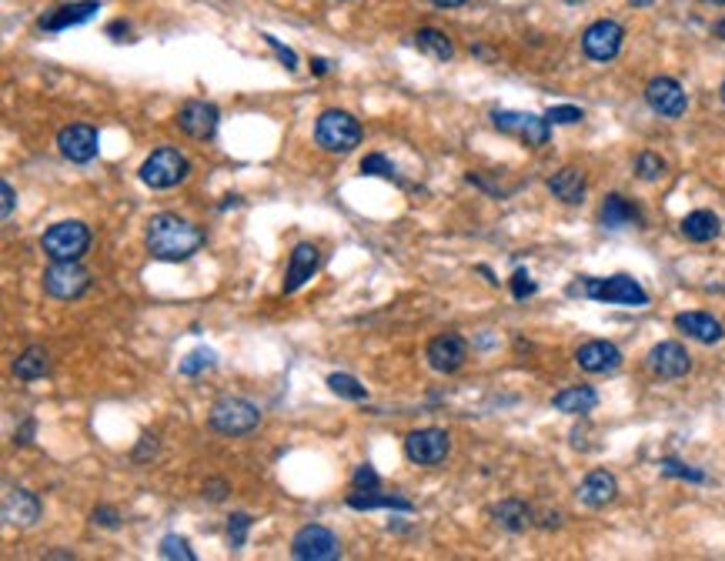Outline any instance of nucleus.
Returning a JSON list of instances; mask_svg holds the SVG:
<instances>
[{"label": "nucleus", "mask_w": 725, "mask_h": 561, "mask_svg": "<svg viewBox=\"0 0 725 561\" xmlns=\"http://www.w3.org/2000/svg\"><path fill=\"white\" fill-rule=\"evenodd\" d=\"M144 244H148V254L158 261L168 264H181L194 258L204 248V231L194 221L181 218V214H154L148 221V231H144Z\"/></svg>", "instance_id": "f257e3e1"}, {"label": "nucleus", "mask_w": 725, "mask_h": 561, "mask_svg": "<svg viewBox=\"0 0 725 561\" xmlns=\"http://www.w3.org/2000/svg\"><path fill=\"white\" fill-rule=\"evenodd\" d=\"M568 294L589 301H605V304H629V308H642L649 304V291L629 274H612V278H575Z\"/></svg>", "instance_id": "f03ea898"}, {"label": "nucleus", "mask_w": 725, "mask_h": 561, "mask_svg": "<svg viewBox=\"0 0 725 561\" xmlns=\"http://www.w3.org/2000/svg\"><path fill=\"white\" fill-rule=\"evenodd\" d=\"M361 121L355 114L348 111H338V107H331V111H321L318 121H315V144L321 151L328 154H351L355 147L361 144Z\"/></svg>", "instance_id": "7ed1b4c3"}, {"label": "nucleus", "mask_w": 725, "mask_h": 561, "mask_svg": "<svg viewBox=\"0 0 725 561\" xmlns=\"http://www.w3.org/2000/svg\"><path fill=\"white\" fill-rule=\"evenodd\" d=\"M208 425L218 431L224 438H241V435H251L254 428L261 425V408L254 405L248 398H234V395H224L211 405L208 411Z\"/></svg>", "instance_id": "20e7f679"}, {"label": "nucleus", "mask_w": 725, "mask_h": 561, "mask_svg": "<svg viewBox=\"0 0 725 561\" xmlns=\"http://www.w3.org/2000/svg\"><path fill=\"white\" fill-rule=\"evenodd\" d=\"M41 248L51 261H81L91 248V228L84 221H57L44 231Z\"/></svg>", "instance_id": "39448f33"}, {"label": "nucleus", "mask_w": 725, "mask_h": 561, "mask_svg": "<svg viewBox=\"0 0 725 561\" xmlns=\"http://www.w3.org/2000/svg\"><path fill=\"white\" fill-rule=\"evenodd\" d=\"M137 174H141V181L154 187V191H168V187H178L181 181H188L191 164L178 147H158V151H151V157L141 164Z\"/></svg>", "instance_id": "423d86ee"}, {"label": "nucleus", "mask_w": 725, "mask_h": 561, "mask_svg": "<svg viewBox=\"0 0 725 561\" xmlns=\"http://www.w3.org/2000/svg\"><path fill=\"white\" fill-rule=\"evenodd\" d=\"M44 291L57 301H74L91 288V274L81 261H51V268L44 271Z\"/></svg>", "instance_id": "0eeeda50"}, {"label": "nucleus", "mask_w": 725, "mask_h": 561, "mask_svg": "<svg viewBox=\"0 0 725 561\" xmlns=\"http://www.w3.org/2000/svg\"><path fill=\"white\" fill-rule=\"evenodd\" d=\"M492 124H495L502 134L518 137V141L528 144V147H545L548 141H552V124H548V117H538V114H525V111H495V114H492Z\"/></svg>", "instance_id": "6e6552de"}, {"label": "nucleus", "mask_w": 725, "mask_h": 561, "mask_svg": "<svg viewBox=\"0 0 725 561\" xmlns=\"http://www.w3.org/2000/svg\"><path fill=\"white\" fill-rule=\"evenodd\" d=\"M291 558L298 561H338L341 558V541L331 528L325 525H305L291 538Z\"/></svg>", "instance_id": "1a4fd4ad"}, {"label": "nucleus", "mask_w": 725, "mask_h": 561, "mask_svg": "<svg viewBox=\"0 0 725 561\" xmlns=\"http://www.w3.org/2000/svg\"><path fill=\"white\" fill-rule=\"evenodd\" d=\"M448 451H452V438L442 428H418L405 438V455L411 465L435 468L448 458Z\"/></svg>", "instance_id": "9d476101"}, {"label": "nucleus", "mask_w": 725, "mask_h": 561, "mask_svg": "<svg viewBox=\"0 0 725 561\" xmlns=\"http://www.w3.org/2000/svg\"><path fill=\"white\" fill-rule=\"evenodd\" d=\"M622 44H625V31H622V24L619 21H595L585 27V34H582V51L589 61H615L622 51Z\"/></svg>", "instance_id": "9b49d317"}, {"label": "nucleus", "mask_w": 725, "mask_h": 561, "mask_svg": "<svg viewBox=\"0 0 725 561\" xmlns=\"http://www.w3.org/2000/svg\"><path fill=\"white\" fill-rule=\"evenodd\" d=\"M425 358H428V364H431V371H438V374H455V371L468 361V341L462 338V334H455V331L438 334V338H431V341H428Z\"/></svg>", "instance_id": "f8f14e48"}, {"label": "nucleus", "mask_w": 725, "mask_h": 561, "mask_svg": "<svg viewBox=\"0 0 725 561\" xmlns=\"http://www.w3.org/2000/svg\"><path fill=\"white\" fill-rule=\"evenodd\" d=\"M645 104L652 107L659 117H675L685 114V107H689V97H685L682 84L675 81V77H652L649 87H645Z\"/></svg>", "instance_id": "ddd939ff"}, {"label": "nucleus", "mask_w": 725, "mask_h": 561, "mask_svg": "<svg viewBox=\"0 0 725 561\" xmlns=\"http://www.w3.org/2000/svg\"><path fill=\"white\" fill-rule=\"evenodd\" d=\"M57 147L71 164H91L101 151V134L91 124H71L57 134Z\"/></svg>", "instance_id": "4468645a"}, {"label": "nucleus", "mask_w": 725, "mask_h": 561, "mask_svg": "<svg viewBox=\"0 0 725 561\" xmlns=\"http://www.w3.org/2000/svg\"><path fill=\"white\" fill-rule=\"evenodd\" d=\"M221 124V111L211 101H188L178 111V127L194 141H211L218 134Z\"/></svg>", "instance_id": "2eb2a0df"}, {"label": "nucleus", "mask_w": 725, "mask_h": 561, "mask_svg": "<svg viewBox=\"0 0 725 561\" xmlns=\"http://www.w3.org/2000/svg\"><path fill=\"white\" fill-rule=\"evenodd\" d=\"M318 268H321V254H318L315 244H311V241L295 244V251H291V258H288V271H284L281 291H284V294L301 291V288H305V284L318 274Z\"/></svg>", "instance_id": "dca6fc26"}, {"label": "nucleus", "mask_w": 725, "mask_h": 561, "mask_svg": "<svg viewBox=\"0 0 725 561\" xmlns=\"http://www.w3.org/2000/svg\"><path fill=\"white\" fill-rule=\"evenodd\" d=\"M649 368H652L655 378L675 381V378H685V374L692 371V358L679 341H659L649 351Z\"/></svg>", "instance_id": "f3484780"}, {"label": "nucleus", "mask_w": 725, "mask_h": 561, "mask_svg": "<svg viewBox=\"0 0 725 561\" xmlns=\"http://www.w3.org/2000/svg\"><path fill=\"white\" fill-rule=\"evenodd\" d=\"M0 515H4V521L11 528H31L41 521V498L27 488H7Z\"/></svg>", "instance_id": "a211bd4d"}, {"label": "nucleus", "mask_w": 725, "mask_h": 561, "mask_svg": "<svg viewBox=\"0 0 725 561\" xmlns=\"http://www.w3.org/2000/svg\"><path fill=\"white\" fill-rule=\"evenodd\" d=\"M97 11H101V0H74V4H64V7L47 11L37 24H41V31H47V34H61V31H67V27L87 24Z\"/></svg>", "instance_id": "6ab92c4d"}, {"label": "nucleus", "mask_w": 725, "mask_h": 561, "mask_svg": "<svg viewBox=\"0 0 725 561\" xmlns=\"http://www.w3.org/2000/svg\"><path fill=\"white\" fill-rule=\"evenodd\" d=\"M575 361H578V368L589 374H612L622 368V351L615 348L612 341H585L582 348L575 351Z\"/></svg>", "instance_id": "aec40b11"}, {"label": "nucleus", "mask_w": 725, "mask_h": 561, "mask_svg": "<svg viewBox=\"0 0 725 561\" xmlns=\"http://www.w3.org/2000/svg\"><path fill=\"white\" fill-rule=\"evenodd\" d=\"M615 495H619V481H615L612 471H589L585 475V481L578 485V501H582L585 508H605L609 501H615Z\"/></svg>", "instance_id": "412c9836"}, {"label": "nucleus", "mask_w": 725, "mask_h": 561, "mask_svg": "<svg viewBox=\"0 0 725 561\" xmlns=\"http://www.w3.org/2000/svg\"><path fill=\"white\" fill-rule=\"evenodd\" d=\"M675 328L682 334H689V338L702 341V344H719L725 338V328L719 324V318H712V314L705 311H682L675 314Z\"/></svg>", "instance_id": "4be33fe9"}, {"label": "nucleus", "mask_w": 725, "mask_h": 561, "mask_svg": "<svg viewBox=\"0 0 725 561\" xmlns=\"http://www.w3.org/2000/svg\"><path fill=\"white\" fill-rule=\"evenodd\" d=\"M599 221H602V228H609V231L635 228V224H642V211L635 208L629 198H622V194H609L599 211Z\"/></svg>", "instance_id": "5701e85b"}, {"label": "nucleus", "mask_w": 725, "mask_h": 561, "mask_svg": "<svg viewBox=\"0 0 725 561\" xmlns=\"http://www.w3.org/2000/svg\"><path fill=\"white\" fill-rule=\"evenodd\" d=\"M548 191L565 204H582L585 191H589V181H585V174L578 167H562V171L548 177Z\"/></svg>", "instance_id": "b1692460"}, {"label": "nucleus", "mask_w": 725, "mask_h": 561, "mask_svg": "<svg viewBox=\"0 0 725 561\" xmlns=\"http://www.w3.org/2000/svg\"><path fill=\"white\" fill-rule=\"evenodd\" d=\"M595 405H599V395H595V388L585 385L565 388L552 398V408L562 411V415H589V411H595Z\"/></svg>", "instance_id": "393cba45"}, {"label": "nucleus", "mask_w": 725, "mask_h": 561, "mask_svg": "<svg viewBox=\"0 0 725 561\" xmlns=\"http://www.w3.org/2000/svg\"><path fill=\"white\" fill-rule=\"evenodd\" d=\"M492 518H495L498 528H505V531H512V535H518V531H525L528 525H532V508H528L525 501H518V498H505L502 505L492 508Z\"/></svg>", "instance_id": "a878e982"}, {"label": "nucleus", "mask_w": 725, "mask_h": 561, "mask_svg": "<svg viewBox=\"0 0 725 561\" xmlns=\"http://www.w3.org/2000/svg\"><path fill=\"white\" fill-rule=\"evenodd\" d=\"M719 231H722V221H719V214H712V211H692L682 218V234L695 244L715 241Z\"/></svg>", "instance_id": "bb28decb"}, {"label": "nucleus", "mask_w": 725, "mask_h": 561, "mask_svg": "<svg viewBox=\"0 0 725 561\" xmlns=\"http://www.w3.org/2000/svg\"><path fill=\"white\" fill-rule=\"evenodd\" d=\"M415 41V47L425 57H431V61H452L455 57V44H452V37H448L445 31H435V27H421V31L411 37Z\"/></svg>", "instance_id": "cd10ccee"}, {"label": "nucleus", "mask_w": 725, "mask_h": 561, "mask_svg": "<svg viewBox=\"0 0 725 561\" xmlns=\"http://www.w3.org/2000/svg\"><path fill=\"white\" fill-rule=\"evenodd\" d=\"M348 508H355V511H375V508L415 511V505L401 495H378V491H361V488H355V495H348Z\"/></svg>", "instance_id": "c85d7f7f"}, {"label": "nucleus", "mask_w": 725, "mask_h": 561, "mask_svg": "<svg viewBox=\"0 0 725 561\" xmlns=\"http://www.w3.org/2000/svg\"><path fill=\"white\" fill-rule=\"evenodd\" d=\"M51 371V358H47V351L44 348H27L21 358L14 361V374L21 381H37V378H44V374Z\"/></svg>", "instance_id": "c756f323"}, {"label": "nucleus", "mask_w": 725, "mask_h": 561, "mask_svg": "<svg viewBox=\"0 0 725 561\" xmlns=\"http://www.w3.org/2000/svg\"><path fill=\"white\" fill-rule=\"evenodd\" d=\"M328 388L335 391L338 398H345V401H365V398H368V388L361 385L358 378H351V374H345V371L328 374Z\"/></svg>", "instance_id": "7c9ffc66"}, {"label": "nucleus", "mask_w": 725, "mask_h": 561, "mask_svg": "<svg viewBox=\"0 0 725 561\" xmlns=\"http://www.w3.org/2000/svg\"><path fill=\"white\" fill-rule=\"evenodd\" d=\"M214 364H218V354H214L211 348H198V351H191L188 358L181 361V374H184V378H198V374L211 371Z\"/></svg>", "instance_id": "2f4dec72"}, {"label": "nucleus", "mask_w": 725, "mask_h": 561, "mask_svg": "<svg viewBox=\"0 0 725 561\" xmlns=\"http://www.w3.org/2000/svg\"><path fill=\"white\" fill-rule=\"evenodd\" d=\"M158 555L168 558V561H194V558H198L191 551L188 538H181V535H164L161 545H158Z\"/></svg>", "instance_id": "473e14b6"}, {"label": "nucleus", "mask_w": 725, "mask_h": 561, "mask_svg": "<svg viewBox=\"0 0 725 561\" xmlns=\"http://www.w3.org/2000/svg\"><path fill=\"white\" fill-rule=\"evenodd\" d=\"M251 515L248 511H234V515L228 518V545L234 551H241L244 545H248V531H251Z\"/></svg>", "instance_id": "72a5a7b5"}, {"label": "nucleus", "mask_w": 725, "mask_h": 561, "mask_svg": "<svg viewBox=\"0 0 725 561\" xmlns=\"http://www.w3.org/2000/svg\"><path fill=\"white\" fill-rule=\"evenodd\" d=\"M361 174L365 177H385V181H398V167L388 161L385 154H368L361 161Z\"/></svg>", "instance_id": "f704fd0d"}, {"label": "nucleus", "mask_w": 725, "mask_h": 561, "mask_svg": "<svg viewBox=\"0 0 725 561\" xmlns=\"http://www.w3.org/2000/svg\"><path fill=\"white\" fill-rule=\"evenodd\" d=\"M635 174H639L642 181H659V177L665 174V161L659 154L642 151L639 157H635Z\"/></svg>", "instance_id": "c9c22d12"}, {"label": "nucleus", "mask_w": 725, "mask_h": 561, "mask_svg": "<svg viewBox=\"0 0 725 561\" xmlns=\"http://www.w3.org/2000/svg\"><path fill=\"white\" fill-rule=\"evenodd\" d=\"M659 468H662V475H669V478L695 481V485H702V481H705V471H699V468H689V465H682V461H675V458H665Z\"/></svg>", "instance_id": "e433bc0d"}, {"label": "nucleus", "mask_w": 725, "mask_h": 561, "mask_svg": "<svg viewBox=\"0 0 725 561\" xmlns=\"http://www.w3.org/2000/svg\"><path fill=\"white\" fill-rule=\"evenodd\" d=\"M548 124H578L582 121V107H575V104H558V107H548Z\"/></svg>", "instance_id": "4c0bfd02"}, {"label": "nucleus", "mask_w": 725, "mask_h": 561, "mask_svg": "<svg viewBox=\"0 0 725 561\" xmlns=\"http://www.w3.org/2000/svg\"><path fill=\"white\" fill-rule=\"evenodd\" d=\"M261 41L271 47L274 57H278V61H281L284 67H288V71H298V54L291 51V47H284V44L278 41V37H271V34H261Z\"/></svg>", "instance_id": "58836bf2"}, {"label": "nucleus", "mask_w": 725, "mask_h": 561, "mask_svg": "<svg viewBox=\"0 0 725 561\" xmlns=\"http://www.w3.org/2000/svg\"><path fill=\"white\" fill-rule=\"evenodd\" d=\"M508 288H512V298L515 301H525V298H532V294L538 291V284L528 278V271H515L512 281H508Z\"/></svg>", "instance_id": "ea45409f"}, {"label": "nucleus", "mask_w": 725, "mask_h": 561, "mask_svg": "<svg viewBox=\"0 0 725 561\" xmlns=\"http://www.w3.org/2000/svg\"><path fill=\"white\" fill-rule=\"evenodd\" d=\"M351 485L361 488V491H378L381 478H378V471L371 468V465H358V468H355V475H351Z\"/></svg>", "instance_id": "a19ab883"}, {"label": "nucleus", "mask_w": 725, "mask_h": 561, "mask_svg": "<svg viewBox=\"0 0 725 561\" xmlns=\"http://www.w3.org/2000/svg\"><path fill=\"white\" fill-rule=\"evenodd\" d=\"M91 521L94 525H101V528H121V515H117L114 508H107V505H97L94 511H91Z\"/></svg>", "instance_id": "79ce46f5"}, {"label": "nucleus", "mask_w": 725, "mask_h": 561, "mask_svg": "<svg viewBox=\"0 0 725 561\" xmlns=\"http://www.w3.org/2000/svg\"><path fill=\"white\" fill-rule=\"evenodd\" d=\"M34 431H37V421H34V418H27L24 425L14 431V445H31Z\"/></svg>", "instance_id": "37998d69"}, {"label": "nucleus", "mask_w": 725, "mask_h": 561, "mask_svg": "<svg viewBox=\"0 0 725 561\" xmlns=\"http://www.w3.org/2000/svg\"><path fill=\"white\" fill-rule=\"evenodd\" d=\"M154 451H158V438H154V435H144V438H141V445L134 448V461H144L148 455H154Z\"/></svg>", "instance_id": "c03bdc74"}, {"label": "nucleus", "mask_w": 725, "mask_h": 561, "mask_svg": "<svg viewBox=\"0 0 725 561\" xmlns=\"http://www.w3.org/2000/svg\"><path fill=\"white\" fill-rule=\"evenodd\" d=\"M0 194H4V208H0V214H4V221L7 218H11V214H14V204H17V194H14V187L11 184H0Z\"/></svg>", "instance_id": "a18cd8bd"}, {"label": "nucleus", "mask_w": 725, "mask_h": 561, "mask_svg": "<svg viewBox=\"0 0 725 561\" xmlns=\"http://www.w3.org/2000/svg\"><path fill=\"white\" fill-rule=\"evenodd\" d=\"M224 495H228V485H224V481H208V485H204V498L208 501H224Z\"/></svg>", "instance_id": "49530a36"}, {"label": "nucleus", "mask_w": 725, "mask_h": 561, "mask_svg": "<svg viewBox=\"0 0 725 561\" xmlns=\"http://www.w3.org/2000/svg\"><path fill=\"white\" fill-rule=\"evenodd\" d=\"M107 34L121 37V41H124V37H131V24H127V21H114V24H107Z\"/></svg>", "instance_id": "de8ad7c7"}, {"label": "nucleus", "mask_w": 725, "mask_h": 561, "mask_svg": "<svg viewBox=\"0 0 725 561\" xmlns=\"http://www.w3.org/2000/svg\"><path fill=\"white\" fill-rule=\"evenodd\" d=\"M311 71H315L318 77H325L331 71V64L325 61V57H315V61H311Z\"/></svg>", "instance_id": "09e8293b"}, {"label": "nucleus", "mask_w": 725, "mask_h": 561, "mask_svg": "<svg viewBox=\"0 0 725 561\" xmlns=\"http://www.w3.org/2000/svg\"><path fill=\"white\" fill-rule=\"evenodd\" d=\"M431 4H435V7H445V11H452V7H462V4H468V0H431Z\"/></svg>", "instance_id": "8fccbe9b"}, {"label": "nucleus", "mask_w": 725, "mask_h": 561, "mask_svg": "<svg viewBox=\"0 0 725 561\" xmlns=\"http://www.w3.org/2000/svg\"><path fill=\"white\" fill-rule=\"evenodd\" d=\"M629 4H632V7H652L655 0H629Z\"/></svg>", "instance_id": "3c124183"}, {"label": "nucleus", "mask_w": 725, "mask_h": 561, "mask_svg": "<svg viewBox=\"0 0 725 561\" xmlns=\"http://www.w3.org/2000/svg\"><path fill=\"white\" fill-rule=\"evenodd\" d=\"M715 34H719V37H725V21H722V24H715Z\"/></svg>", "instance_id": "603ef678"}, {"label": "nucleus", "mask_w": 725, "mask_h": 561, "mask_svg": "<svg viewBox=\"0 0 725 561\" xmlns=\"http://www.w3.org/2000/svg\"><path fill=\"white\" fill-rule=\"evenodd\" d=\"M705 4H712V7H725V0H705Z\"/></svg>", "instance_id": "864d4df0"}, {"label": "nucleus", "mask_w": 725, "mask_h": 561, "mask_svg": "<svg viewBox=\"0 0 725 561\" xmlns=\"http://www.w3.org/2000/svg\"><path fill=\"white\" fill-rule=\"evenodd\" d=\"M719 97H722V104H725V81H722V87H719Z\"/></svg>", "instance_id": "5fc2aeb1"}, {"label": "nucleus", "mask_w": 725, "mask_h": 561, "mask_svg": "<svg viewBox=\"0 0 725 561\" xmlns=\"http://www.w3.org/2000/svg\"><path fill=\"white\" fill-rule=\"evenodd\" d=\"M565 4H585V0H565Z\"/></svg>", "instance_id": "6e6d98bb"}]
</instances>
